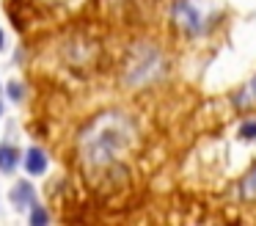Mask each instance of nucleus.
<instances>
[{
	"instance_id": "7",
	"label": "nucleus",
	"mask_w": 256,
	"mask_h": 226,
	"mask_svg": "<svg viewBox=\"0 0 256 226\" xmlns=\"http://www.w3.org/2000/svg\"><path fill=\"white\" fill-rule=\"evenodd\" d=\"M240 198H242V201H254L256 198V165L242 176V182H240Z\"/></svg>"
},
{
	"instance_id": "4",
	"label": "nucleus",
	"mask_w": 256,
	"mask_h": 226,
	"mask_svg": "<svg viewBox=\"0 0 256 226\" xmlns=\"http://www.w3.org/2000/svg\"><path fill=\"white\" fill-rule=\"evenodd\" d=\"M25 168H28V174L39 176L47 171V154L42 152L39 146H30L28 152H25Z\"/></svg>"
},
{
	"instance_id": "1",
	"label": "nucleus",
	"mask_w": 256,
	"mask_h": 226,
	"mask_svg": "<svg viewBox=\"0 0 256 226\" xmlns=\"http://www.w3.org/2000/svg\"><path fill=\"white\" fill-rule=\"evenodd\" d=\"M132 124L124 113H105L86 130L83 135V157L91 165H108L118 160L132 143Z\"/></svg>"
},
{
	"instance_id": "5",
	"label": "nucleus",
	"mask_w": 256,
	"mask_h": 226,
	"mask_svg": "<svg viewBox=\"0 0 256 226\" xmlns=\"http://www.w3.org/2000/svg\"><path fill=\"white\" fill-rule=\"evenodd\" d=\"M256 105V72L237 94H234V108H254Z\"/></svg>"
},
{
	"instance_id": "3",
	"label": "nucleus",
	"mask_w": 256,
	"mask_h": 226,
	"mask_svg": "<svg viewBox=\"0 0 256 226\" xmlns=\"http://www.w3.org/2000/svg\"><path fill=\"white\" fill-rule=\"evenodd\" d=\"M174 20H176V25L188 36H201L204 33V14L190 0H176V6H174Z\"/></svg>"
},
{
	"instance_id": "8",
	"label": "nucleus",
	"mask_w": 256,
	"mask_h": 226,
	"mask_svg": "<svg viewBox=\"0 0 256 226\" xmlns=\"http://www.w3.org/2000/svg\"><path fill=\"white\" fill-rule=\"evenodd\" d=\"M17 160H20V152L14 146H0V171L3 174H12L17 168Z\"/></svg>"
},
{
	"instance_id": "10",
	"label": "nucleus",
	"mask_w": 256,
	"mask_h": 226,
	"mask_svg": "<svg viewBox=\"0 0 256 226\" xmlns=\"http://www.w3.org/2000/svg\"><path fill=\"white\" fill-rule=\"evenodd\" d=\"M47 220H50V215H47L42 207H36V209H34V215H30V223H34V226H44Z\"/></svg>"
},
{
	"instance_id": "12",
	"label": "nucleus",
	"mask_w": 256,
	"mask_h": 226,
	"mask_svg": "<svg viewBox=\"0 0 256 226\" xmlns=\"http://www.w3.org/2000/svg\"><path fill=\"white\" fill-rule=\"evenodd\" d=\"M3 42H6V39H3V31H0V47H3Z\"/></svg>"
},
{
	"instance_id": "9",
	"label": "nucleus",
	"mask_w": 256,
	"mask_h": 226,
	"mask_svg": "<svg viewBox=\"0 0 256 226\" xmlns=\"http://www.w3.org/2000/svg\"><path fill=\"white\" fill-rule=\"evenodd\" d=\"M237 135L242 138V141H254V138H256V119L242 121V124H240V130H237Z\"/></svg>"
},
{
	"instance_id": "2",
	"label": "nucleus",
	"mask_w": 256,
	"mask_h": 226,
	"mask_svg": "<svg viewBox=\"0 0 256 226\" xmlns=\"http://www.w3.org/2000/svg\"><path fill=\"white\" fill-rule=\"evenodd\" d=\"M166 72V58L157 47L152 44H144V47H135L132 55H130L127 64V80L140 86V83H149L154 77H160Z\"/></svg>"
},
{
	"instance_id": "11",
	"label": "nucleus",
	"mask_w": 256,
	"mask_h": 226,
	"mask_svg": "<svg viewBox=\"0 0 256 226\" xmlns=\"http://www.w3.org/2000/svg\"><path fill=\"white\" fill-rule=\"evenodd\" d=\"M8 94H12V99H22V86L20 83H8Z\"/></svg>"
},
{
	"instance_id": "6",
	"label": "nucleus",
	"mask_w": 256,
	"mask_h": 226,
	"mask_svg": "<svg viewBox=\"0 0 256 226\" xmlns=\"http://www.w3.org/2000/svg\"><path fill=\"white\" fill-rule=\"evenodd\" d=\"M12 204L14 207H25V204H34V187L30 182H20L12 190Z\"/></svg>"
},
{
	"instance_id": "13",
	"label": "nucleus",
	"mask_w": 256,
	"mask_h": 226,
	"mask_svg": "<svg viewBox=\"0 0 256 226\" xmlns=\"http://www.w3.org/2000/svg\"><path fill=\"white\" fill-rule=\"evenodd\" d=\"M0 113H3V105H0Z\"/></svg>"
}]
</instances>
